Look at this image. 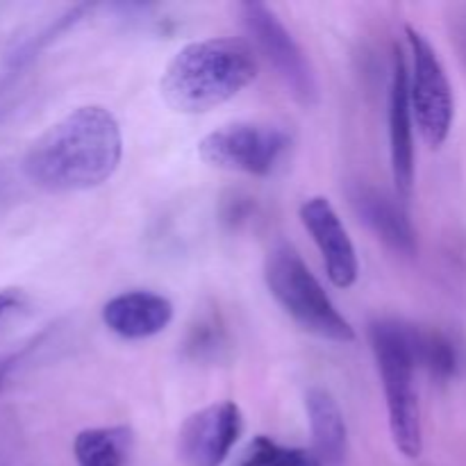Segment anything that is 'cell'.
I'll return each mask as SVG.
<instances>
[{"instance_id": "11", "label": "cell", "mask_w": 466, "mask_h": 466, "mask_svg": "<svg viewBox=\"0 0 466 466\" xmlns=\"http://www.w3.org/2000/svg\"><path fill=\"white\" fill-rule=\"evenodd\" d=\"M171 321L173 303L155 291H126L109 299L103 308V323L121 339H148L167 330Z\"/></svg>"}, {"instance_id": "1", "label": "cell", "mask_w": 466, "mask_h": 466, "mask_svg": "<svg viewBox=\"0 0 466 466\" xmlns=\"http://www.w3.org/2000/svg\"><path fill=\"white\" fill-rule=\"evenodd\" d=\"M123 137L116 116L100 105H85L36 137L23 157V173L50 194L89 191L116 173Z\"/></svg>"}, {"instance_id": "6", "label": "cell", "mask_w": 466, "mask_h": 466, "mask_svg": "<svg viewBox=\"0 0 466 466\" xmlns=\"http://www.w3.org/2000/svg\"><path fill=\"white\" fill-rule=\"evenodd\" d=\"M289 148V137L264 123H230L205 135L198 155L209 167L246 176H271Z\"/></svg>"}, {"instance_id": "10", "label": "cell", "mask_w": 466, "mask_h": 466, "mask_svg": "<svg viewBox=\"0 0 466 466\" xmlns=\"http://www.w3.org/2000/svg\"><path fill=\"white\" fill-rule=\"evenodd\" d=\"M390 153L396 191L408 200L414 187V114L410 103L408 62L400 53L394 57L390 85Z\"/></svg>"}, {"instance_id": "18", "label": "cell", "mask_w": 466, "mask_h": 466, "mask_svg": "<svg viewBox=\"0 0 466 466\" xmlns=\"http://www.w3.org/2000/svg\"><path fill=\"white\" fill-rule=\"evenodd\" d=\"M14 364H16V355H0V390H3V385L7 382Z\"/></svg>"}, {"instance_id": "7", "label": "cell", "mask_w": 466, "mask_h": 466, "mask_svg": "<svg viewBox=\"0 0 466 466\" xmlns=\"http://www.w3.org/2000/svg\"><path fill=\"white\" fill-rule=\"evenodd\" d=\"M241 18L262 50L264 57L273 64L278 76L287 85L296 100L300 105H312L317 100V80H314V71L309 66L308 55L303 53L291 32L282 25L280 18L276 16L273 9H268L264 3H241Z\"/></svg>"}, {"instance_id": "2", "label": "cell", "mask_w": 466, "mask_h": 466, "mask_svg": "<svg viewBox=\"0 0 466 466\" xmlns=\"http://www.w3.org/2000/svg\"><path fill=\"white\" fill-rule=\"evenodd\" d=\"M258 77L253 46L235 36L191 41L173 55L159 80L164 103L180 114H205Z\"/></svg>"}, {"instance_id": "3", "label": "cell", "mask_w": 466, "mask_h": 466, "mask_svg": "<svg viewBox=\"0 0 466 466\" xmlns=\"http://www.w3.org/2000/svg\"><path fill=\"white\" fill-rule=\"evenodd\" d=\"M369 337L385 390L391 440L405 458L417 460L423 451L421 410L414 387L417 328L396 319H378L369 328Z\"/></svg>"}, {"instance_id": "9", "label": "cell", "mask_w": 466, "mask_h": 466, "mask_svg": "<svg viewBox=\"0 0 466 466\" xmlns=\"http://www.w3.org/2000/svg\"><path fill=\"white\" fill-rule=\"evenodd\" d=\"M300 221L317 244L332 285L339 287V289L353 287L360 276L358 253H355L349 230L341 223L339 214L332 208L330 200L323 198V196L305 200L300 205Z\"/></svg>"}, {"instance_id": "15", "label": "cell", "mask_w": 466, "mask_h": 466, "mask_svg": "<svg viewBox=\"0 0 466 466\" xmlns=\"http://www.w3.org/2000/svg\"><path fill=\"white\" fill-rule=\"evenodd\" d=\"M237 466H323L319 458L309 451L289 449L268 437L259 435L250 440L241 453Z\"/></svg>"}, {"instance_id": "19", "label": "cell", "mask_w": 466, "mask_h": 466, "mask_svg": "<svg viewBox=\"0 0 466 466\" xmlns=\"http://www.w3.org/2000/svg\"><path fill=\"white\" fill-rule=\"evenodd\" d=\"M462 39H464V44H466V25H464V32H462Z\"/></svg>"}, {"instance_id": "5", "label": "cell", "mask_w": 466, "mask_h": 466, "mask_svg": "<svg viewBox=\"0 0 466 466\" xmlns=\"http://www.w3.org/2000/svg\"><path fill=\"white\" fill-rule=\"evenodd\" d=\"M410 44L408 66L410 103H412L414 126L419 127L428 146L440 148L451 135L455 118V98L446 68L437 55L435 46L417 27H405Z\"/></svg>"}, {"instance_id": "16", "label": "cell", "mask_w": 466, "mask_h": 466, "mask_svg": "<svg viewBox=\"0 0 466 466\" xmlns=\"http://www.w3.org/2000/svg\"><path fill=\"white\" fill-rule=\"evenodd\" d=\"M417 362L419 367H426L431 376L451 378L458 367V355L453 344L440 332H419L417 330Z\"/></svg>"}, {"instance_id": "17", "label": "cell", "mask_w": 466, "mask_h": 466, "mask_svg": "<svg viewBox=\"0 0 466 466\" xmlns=\"http://www.w3.org/2000/svg\"><path fill=\"white\" fill-rule=\"evenodd\" d=\"M21 303H23V294L18 289H14V287L0 289V321H3L5 317H9L14 309H18V305Z\"/></svg>"}, {"instance_id": "12", "label": "cell", "mask_w": 466, "mask_h": 466, "mask_svg": "<svg viewBox=\"0 0 466 466\" xmlns=\"http://www.w3.org/2000/svg\"><path fill=\"white\" fill-rule=\"evenodd\" d=\"M350 200L355 205V212L362 217V221L371 228L378 239L385 241L396 253L414 255L417 232H414L408 214L394 198L385 196L382 191L369 189V187H358Z\"/></svg>"}, {"instance_id": "4", "label": "cell", "mask_w": 466, "mask_h": 466, "mask_svg": "<svg viewBox=\"0 0 466 466\" xmlns=\"http://www.w3.org/2000/svg\"><path fill=\"white\" fill-rule=\"evenodd\" d=\"M264 280L276 303L309 335L328 341L349 344L355 330L335 308L330 296L314 278L294 246L278 244L268 250L264 262Z\"/></svg>"}, {"instance_id": "13", "label": "cell", "mask_w": 466, "mask_h": 466, "mask_svg": "<svg viewBox=\"0 0 466 466\" xmlns=\"http://www.w3.org/2000/svg\"><path fill=\"white\" fill-rule=\"evenodd\" d=\"M309 428H312L314 455L323 466H344L349 453V431L344 414L332 394L321 387H312L305 394Z\"/></svg>"}, {"instance_id": "14", "label": "cell", "mask_w": 466, "mask_h": 466, "mask_svg": "<svg viewBox=\"0 0 466 466\" xmlns=\"http://www.w3.org/2000/svg\"><path fill=\"white\" fill-rule=\"evenodd\" d=\"M130 446V428H89L76 437L73 455H76L77 466H123Z\"/></svg>"}, {"instance_id": "8", "label": "cell", "mask_w": 466, "mask_h": 466, "mask_svg": "<svg viewBox=\"0 0 466 466\" xmlns=\"http://www.w3.org/2000/svg\"><path fill=\"white\" fill-rule=\"evenodd\" d=\"M244 431L239 405L232 400L208 405L191 414L180 428L177 449L187 466H221Z\"/></svg>"}]
</instances>
